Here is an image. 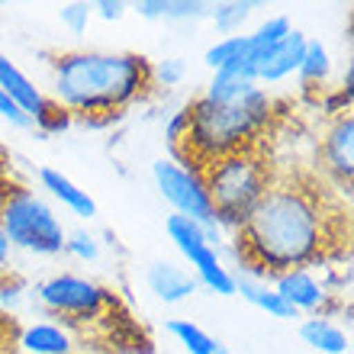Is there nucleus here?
Wrapping results in <instances>:
<instances>
[{
    "instance_id": "obj_29",
    "label": "nucleus",
    "mask_w": 354,
    "mask_h": 354,
    "mask_svg": "<svg viewBox=\"0 0 354 354\" xmlns=\"http://www.w3.org/2000/svg\"><path fill=\"white\" fill-rule=\"evenodd\" d=\"M319 110L326 113V116H332V120L345 116V113L351 110V91H345V87H335V91L322 93V97H319Z\"/></svg>"
},
{
    "instance_id": "obj_3",
    "label": "nucleus",
    "mask_w": 354,
    "mask_h": 354,
    "mask_svg": "<svg viewBox=\"0 0 354 354\" xmlns=\"http://www.w3.org/2000/svg\"><path fill=\"white\" fill-rule=\"evenodd\" d=\"M190 110V132H187V168H203L216 158L252 149L258 132L268 129L274 120V100L261 84H248L235 100L213 103L196 97L187 103Z\"/></svg>"
},
{
    "instance_id": "obj_11",
    "label": "nucleus",
    "mask_w": 354,
    "mask_h": 354,
    "mask_svg": "<svg viewBox=\"0 0 354 354\" xmlns=\"http://www.w3.org/2000/svg\"><path fill=\"white\" fill-rule=\"evenodd\" d=\"M319 155H322V165L328 168V174L335 177V180H342L345 187H351V177H354V120H351V113L332 120Z\"/></svg>"
},
{
    "instance_id": "obj_22",
    "label": "nucleus",
    "mask_w": 354,
    "mask_h": 354,
    "mask_svg": "<svg viewBox=\"0 0 354 354\" xmlns=\"http://www.w3.org/2000/svg\"><path fill=\"white\" fill-rule=\"evenodd\" d=\"M290 29H293V23H290L283 13H280V17H268L261 26L254 29V32H248V58L268 52L270 46H277V42L287 36Z\"/></svg>"
},
{
    "instance_id": "obj_1",
    "label": "nucleus",
    "mask_w": 354,
    "mask_h": 354,
    "mask_svg": "<svg viewBox=\"0 0 354 354\" xmlns=\"http://www.w3.org/2000/svg\"><path fill=\"white\" fill-rule=\"evenodd\" d=\"M229 252L235 254L239 270L268 280L283 270L309 268L328 252L326 213L303 187L270 184Z\"/></svg>"
},
{
    "instance_id": "obj_36",
    "label": "nucleus",
    "mask_w": 354,
    "mask_h": 354,
    "mask_svg": "<svg viewBox=\"0 0 354 354\" xmlns=\"http://www.w3.org/2000/svg\"><path fill=\"white\" fill-rule=\"evenodd\" d=\"M213 354H232V351H229V348H225L223 342H216V351H213Z\"/></svg>"
},
{
    "instance_id": "obj_18",
    "label": "nucleus",
    "mask_w": 354,
    "mask_h": 354,
    "mask_svg": "<svg viewBox=\"0 0 354 354\" xmlns=\"http://www.w3.org/2000/svg\"><path fill=\"white\" fill-rule=\"evenodd\" d=\"M258 10L254 0H223V3H209V17L213 26L225 36H242V26L252 19V13Z\"/></svg>"
},
{
    "instance_id": "obj_6",
    "label": "nucleus",
    "mask_w": 354,
    "mask_h": 354,
    "mask_svg": "<svg viewBox=\"0 0 354 354\" xmlns=\"http://www.w3.org/2000/svg\"><path fill=\"white\" fill-rule=\"evenodd\" d=\"M165 232L174 242V248L184 254V261L190 264V274L196 283L206 290H213L219 297H235V274L232 268L223 261V252H216L213 245L206 242L203 225H196L187 216L171 213L165 219Z\"/></svg>"
},
{
    "instance_id": "obj_12",
    "label": "nucleus",
    "mask_w": 354,
    "mask_h": 354,
    "mask_svg": "<svg viewBox=\"0 0 354 354\" xmlns=\"http://www.w3.org/2000/svg\"><path fill=\"white\" fill-rule=\"evenodd\" d=\"M145 280H149L151 293H155L161 303H168V306L184 303V299H190L196 290H200L194 274L187 268H180L177 261H155L149 268V274H145Z\"/></svg>"
},
{
    "instance_id": "obj_35",
    "label": "nucleus",
    "mask_w": 354,
    "mask_h": 354,
    "mask_svg": "<svg viewBox=\"0 0 354 354\" xmlns=\"http://www.w3.org/2000/svg\"><path fill=\"white\" fill-rule=\"evenodd\" d=\"M0 299H3L7 306H17V303H19V290L17 287H7L3 293H0Z\"/></svg>"
},
{
    "instance_id": "obj_16",
    "label": "nucleus",
    "mask_w": 354,
    "mask_h": 354,
    "mask_svg": "<svg viewBox=\"0 0 354 354\" xmlns=\"http://www.w3.org/2000/svg\"><path fill=\"white\" fill-rule=\"evenodd\" d=\"M39 184H42V190H48V194L55 196L62 206H68L75 216H81V219H93V216H97V203H93V196L87 194V190H81V187H77L71 177L62 174V171L42 168L39 171Z\"/></svg>"
},
{
    "instance_id": "obj_27",
    "label": "nucleus",
    "mask_w": 354,
    "mask_h": 354,
    "mask_svg": "<svg viewBox=\"0 0 354 354\" xmlns=\"http://www.w3.org/2000/svg\"><path fill=\"white\" fill-rule=\"evenodd\" d=\"M187 132H190V110L180 106V110H174L171 120L165 122V142H168V149L174 151V161H177V155H184Z\"/></svg>"
},
{
    "instance_id": "obj_5",
    "label": "nucleus",
    "mask_w": 354,
    "mask_h": 354,
    "mask_svg": "<svg viewBox=\"0 0 354 354\" xmlns=\"http://www.w3.org/2000/svg\"><path fill=\"white\" fill-rule=\"evenodd\" d=\"M0 232L7 235L10 248L42 258H55L65 252L68 229L48 206V200L29 190V187H13L3 190L0 200Z\"/></svg>"
},
{
    "instance_id": "obj_9",
    "label": "nucleus",
    "mask_w": 354,
    "mask_h": 354,
    "mask_svg": "<svg viewBox=\"0 0 354 354\" xmlns=\"http://www.w3.org/2000/svg\"><path fill=\"white\" fill-rule=\"evenodd\" d=\"M270 287L280 293V299L287 303L293 313H309V316H322L328 319V313L338 306L335 293H328L322 287V280L313 274L309 268H297V270H283L277 277H270Z\"/></svg>"
},
{
    "instance_id": "obj_8",
    "label": "nucleus",
    "mask_w": 354,
    "mask_h": 354,
    "mask_svg": "<svg viewBox=\"0 0 354 354\" xmlns=\"http://www.w3.org/2000/svg\"><path fill=\"white\" fill-rule=\"evenodd\" d=\"M36 299L42 309L65 319H97L103 309L116 306L110 290L81 274H55L42 280L36 287Z\"/></svg>"
},
{
    "instance_id": "obj_23",
    "label": "nucleus",
    "mask_w": 354,
    "mask_h": 354,
    "mask_svg": "<svg viewBox=\"0 0 354 354\" xmlns=\"http://www.w3.org/2000/svg\"><path fill=\"white\" fill-rule=\"evenodd\" d=\"M36 126H39V139H48V136H62V132L71 129V126H75V116H71L62 103H55L48 97L46 110L36 116Z\"/></svg>"
},
{
    "instance_id": "obj_20",
    "label": "nucleus",
    "mask_w": 354,
    "mask_h": 354,
    "mask_svg": "<svg viewBox=\"0 0 354 354\" xmlns=\"http://www.w3.org/2000/svg\"><path fill=\"white\" fill-rule=\"evenodd\" d=\"M168 332L177 338V345L187 354H213L216 351V338L209 332L190 322V319H168Z\"/></svg>"
},
{
    "instance_id": "obj_15",
    "label": "nucleus",
    "mask_w": 354,
    "mask_h": 354,
    "mask_svg": "<svg viewBox=\"0 0 354 354\" xmlns=\"http://www.w3.org/2000/svg\"><path fill=\"white\" fill-rule=\"evenodd\" d=\"M232 274H235V293H242L252 306L268 313L270 319H299L297 313L280 299L277 290L270 287L268 277H258V274H248V270H232Z\"/></svg>"
},
{
    "instance_id": "obj_24",
    "label": "nucleus",
    "mask_w": 354,
    "mask_h": 354,
    "mask_svg": "<svg viewBox=\"0 0 354 354\" xmlns=\"http://www.w3.org/2000/svg\"><path fill=\"white\" fill-rule=\"evenodd\" d=\"M209 17L206 0H165V23H200Z\"/></svg>"
},
{
    "instance_id": "obj_19",
    "label": "nucleus",
    "mask_w": 354,
    "mask_h": 354,
    "mask_svg": "<svg viewBox=\"0 0 354 354\" xmlns=\"http://www.w3.org/2000/svg\"><path fill=\"white\" fill-rule=\"evenodd\" d=\"M328 71H332V58H328V48L319 42V39H306V48H303V62H299L297 75L306 87H322L328 81Z\"/></svg>"
},
{
    "instance_id": "obj_10",
    "label": "nucleus",
    "mask_w": 354,
    "mask_h": 354,
    "mask_svg": "<svg viewBox=\"0 0 354 354\" xmlns=\"http://www.w3.org/2000/svg\"><path fill=\"white\" fill-rule=\"evenodd\" d=\"M306 32L299 29H290L287 36L280 39L277 46H270L268 52L248 58V68H252L254 84H277L283 77L297 75L299 62H303V48H306Z\"/></svg>"
},
{
    "instance_id": "obj_14",
    "label": "nucleus",
    "mask_w": 354,
    "mask_h": 354,
    "mask_svg": "<svg viewBox=\"0 0 354 354\" xmlns=\"http://www.w3.org/2000/svg\"><path fill=\"white\" fill-rule=\"evenodd\" d=\"M19 351L23 354H75V335L62 322H29L19 332Z\"/></svg>"
},
{
    "instance_id": "obj_4",
    "label": "nucleus",
    "mask_w": 354,
    "mask_h": 354,
    "mask_svg": "<svg viewBox=\"0 0 354 354\" xmlns=\"http://www.w3.org/2000/svg\"><path fill=\"white\" fill-rule=\"evenodd\" d=\"M206 184V194L213 200V213H216V225L223 232H242V225L248 223V216L261 196L268 194L270 171L252 149L235 151V155H225V158H216L209 165L200 168Z\"/></svg>"
},
{
    "instance_id": "obj_37",
    "label": "nucleus",
    "mask_w": 354,
    "mask_h": 354,
    "mask_svg": "<svg viewBox=\"0 0 354 354\" xmlns=\"http://www.w3.org/2000/svg\"><path fill=\"white\" fill-rule=\"evenodd\" d=\"M0 200H3V190H0Z\"/></svg>"
},
{
    "instance_id": "obj_28",
    "label": "nucleus",
    "mask_w": 354,
    "mask_h": 354,
    "mask_svg": "<svg viewBox=\"0 0 354 354\" xmlns=\"http://www.w3.org/2000/svg\"><path fill=\"white\" fill-rule=\"evenodd\" d=\"M184 77H187L184 58H165V62H158V65H151V84L177 87Z\"/></svg>"
},
{
    "instance_id": "obj_13",
    "label": "nucleus",
    "mask_w": 354,
    "mask_h": 354,
    "mask_svg": "<svg viewBox=\"0 0 354 354\" xmlns=\"http://www.w3.org/2000/svg\"><path fill=\"white\" fill-rule=\"evenodd\" d=\"M0 91L7 93L10 100L17 103L19 110L26 113L32 122H36V116L46 110V103H48L46 93L39 91V87L32 84V81H29V77L23 75L17 65H13L3 52H0Z\"/></svg>"
},
{
    "instance_id": "obj_17",
    "label": "nucleus",
    "mask_w": 354,
    "mask_h": 354,
    "mask_svg": "<svg viewBox=\"0 0 354 354\" xmlns=\"http://www.w3.org/2000/svg\"><path fill=\"white\" fill-rule=\"evenodd\" d=\"M299 338L319 354H348L351 351V335H348V328H342L338 322L322 319V316L303 319V322H299Z\"/></svg>"
},
{
    "instance_id": "obj_7",
    "label": "nucleus",
    "mask_w": 354,
    "mask_h": 354,
    "mask_svg": "<svg viewBox=\"0 0 354 354\" xmlns=\"http://www.w3.org/2000/svg\"><path fill=\"white\" fill-rule=\"evenodd\" d=\"M151 177H155V187H158L161 200L177 216H187V219H194L203 229H213L216 225L213 200L206 194L200 168H187L184 161H174V158H158V161H151Z\"/></svg>"
},
{
    "instance_id": "obj_25",
    "label": "nucleus",
    "mask_w": 354,
    "mask_h": 354,
    "mask_svg": "<svg viewBox=\"0 0 354 354\" xmlns=\"http://www.w3.org/2000/svg\"><path fill=\"white\" fill-rule=\"evenodd\" d=\"M58 19H62V26H65L68 32L81 36V32H87V26H91V19H93V3H87V0L62 3V7H58Z\"/></svg>"
},
{
    "instance_id": "obj_38",
    "label": "nucleus",
    "mask_w": 354,
    "mask_h": 354,
    "mask_svg": "<svg viewBox=\"0 0 354 354\" xmlns=\"http://www.w3.org/2000/svg\"><path fill=\"white\" fill-rule=\"evenodd\" d=\"M17 354H23V351H17Z\"/></svg>"
},
{
    "instance_id": "obj_31",
    "label": "nucleus",
    "mask_w": 354,
    "mask_h": 354,
    "mask_svg": "<svg viewBox=\"0 0 354 354\" xmlns=\"http://www.w3.org/2000/svg\"><path fill=\"white\" fill-rule=\"evenodd\" d=\"M0 116H3V120L10 122V126H19V129H29V126H32V120H29L26 113L19 110L17 103L10 100L7 93L0 91Z\"/></svg>"
},
{
    "instance_id": "obj_2",
    "label": "nucleus",
    "mask_w": 354,
    "mask_h": 354,
    "mask_svg": "<svg viewBox=\"0 0 354 354\" xmlns=\"http://www.w3.org/2000/svg\"><path fill=\"white\" fill-rule=\"evenodd\" d=\"M151 62L136 52H62L52 65V100L71 116L126 113L151 91Z\"/></svg>"
},
{
    "instance_id": "obj_30",
    "label": "nucleus",
    "mask_w": 354,
    "mask_h": 354,
    "mask_svg": "<svg viewBox=\"0 0 354 354\" xmlns=\"http://www.w3.org/2000/svg\"><path fill=\"white\" fill-rule=\"evenodd\" d=\"M126 13H129V3H122V0H97L93 3V17H100L103 23H120Z\"/></svg>"
},
{
    "instance_id": "obj_32",
    "label": "nucleus",
    "mask_w": 354,
    "mask_h": 354,
    "mask_svg": "<svg viewBox=\"0 0 354 354\" xmlns=\"http://www.w3.org/2000/svg\"><path fill=\"white\" fill-rule=\"evenodd\" d=\"M122 116L126 113H91V116H75L77 126H84V129H110V126H116V122H122Z\"/></svg>"
},
{
    "instance_id": "obj_34",
    "label": "nucleus",
    "mask_w": 354,
    "mask_h": 354,
    "mask_svg": "<svg viewBox=\"0 0 354 354\" xmlns=\"http://www.w3.org/2000/svg\"><path fill=\"white\" fill-rule=\"evenodd\" d=\"M10 252H13V248H10L7 235L0 232V270H3V268H7V264H10Z\"/></svg>"
},
{
    "instance_id": "obj_33",
    "label": "nucleus",
    "mask_w": 354,
    "mask_h": 354,
    "mask_svg": "<svg viewBox=\"0 0 354 354\" xmlns=\"http://www.w3.org/2000/svg\"><path fill=\"white\" fill-rule=\"evenodd\" d=\"M129 10H136L142 19H151V23L165 19V0H136L129 3Z\"/></svg>"
},
{
    "instance_id": "obj_26",
    "label": "nucleus",
    "mask_w": 354,
    "mask_h": 354,
    "mask_svg": "<svg viewBox=\"0 0 354 354\" xmlns=\"http://www.w3.org/2000/svg\"><path fill=\"white\" fill-rule=\"evenodd\" d=\"M65 254H71L77 261H97V258H100V242H97V235L87 232V229H75V232H68V239H65Z\"/></svg>"
},
{
    "instance_id": "obj_21",
    "label": "nucleus",
    "mask_w": 354,
    "mask_h": 354,
    "mask_svg": "<svg viewBox=\"0 0 354 354\" xmlns=\"http://www.w3.org/2000/svg\"><path fill=\"white\" fill-rule=\"evenodd\" d=\"M248 58V36H225L219 39V42H213V46L206 48V65L213 68V71H223V68L229 65H239V62H245Z\"/></svg>"
}]
</instances>
